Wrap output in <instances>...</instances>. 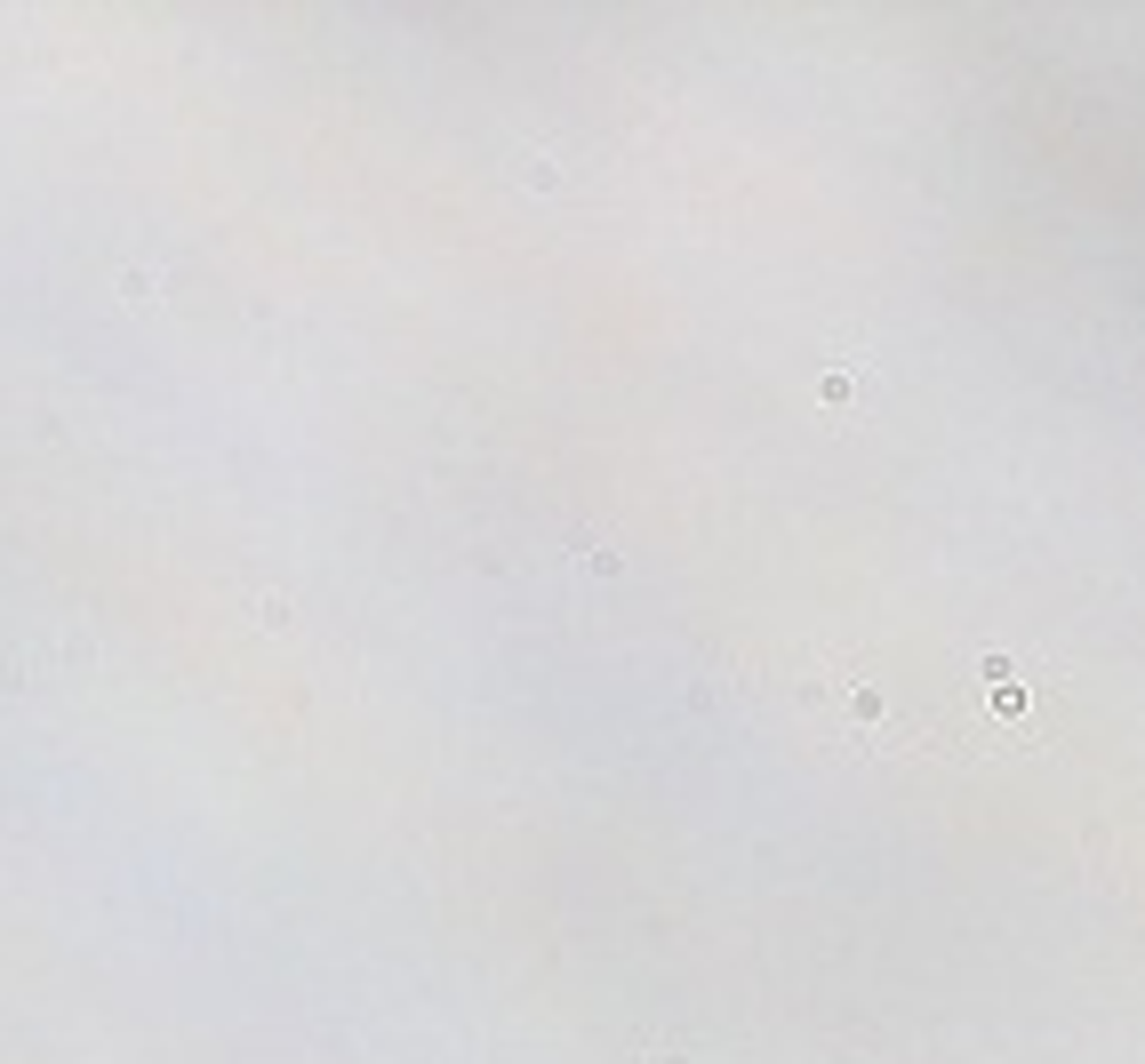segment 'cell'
I'll return each mask as SVG.
<instances>
[{
  "label": "cell",
  "instance_id": "1",
  "mask_svg": "<svg viewBox=\"0 0 1145 1064\" xmlns=\"http://www.w3.org/2000/svg\"><path fill=\"white\" fill-rule=\"evenodd\" d=\"M521 168H529V184H545V193H553V184H561V168H553V160H545V153H529V160H521Z\"/></svg>",
  "mask_w": 1145,
  "mask_h": 1064
}]
</instances>
